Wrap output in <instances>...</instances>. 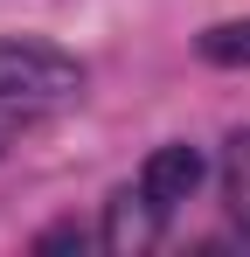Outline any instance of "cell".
<instances>
[{"instance_id":"obj_1","label":"cell","mask_w":250,"mask_h":257,"mask_svg":"<svg viewBox=\"0 0 250 257\" xmlns=\"http://www.w3.org/2000/svg\"><path fill=\"white\" fill-rule=\"evenodd\" d=\"M83 63L56 42L35 35H7L0 42V104H49V97H77Z\"/></svg>"},{"instance_id":"obj_2","label":"cell","mask_w":250,"mask_h":257,"mask_svg":"<svg viewBox=\"0 0 250 257\" xmlns=\"http://www.w3.org/2000/svg\"><path fill=\"white\" fill-rule=\"evenodd\" d=\"M202 174H208L202 146L174 139V146H153V153H146V167H139V188H146L160 209H174V202H188V195L202 188Z\"/></svg>"},{"instance_id":"obj_3","label":"cell","mask_w":250,"mask_h":257,"mask_svg":"<svg viewBox=\"0 0 250 257\" xmlns=\"http://www.w3.org/2000/svg\"><path fill=\"white\" fill-rule=\"evenodd\" d=\"M160 202L139 188V195H111L104 202V250L111 257H132V250H153V236H160Z\"/></svg>"},{"instance_id":"obj_4","label":"cell","mask_w":250,"mask_h":257,"mask_svg":"<svg viewBox=\"0 0 250 257\" xmlns=\"http://www.w3.org/2000/svg\"><path fill=\"white\" fill-rule=\"evenodd\" d=\"M195 49H202V63H215V70H250V14H243V21H215V28H202Z\"/></svg>"},{"instance_id":"obj_5","label":"cell","mask_w":250,"mask_h":257,"mask_svg":"<svg viewBox=\"0 0 250 257\" xmlns=\"http://www.w3.org/2000/svg\"><path fill=\"white\" fill-rule=\"evenodd\" d=\"M222 181H229V209L250 222V132L229 139V160H222Z\"/></svg>"},{"instance_id":"obj_6","label":"cell","mask_w":250,"mask_h":257,"mask_svg":"<svg viewBox=\"0 0 250 257\" xmlns=\"http://www.w3.org/2000/svg\"><path fill=\"white\" fill-rule=\"evenodd\" d=\"M35 250H42V257H49V250H83V229H77V222H56V229L42 236Z\"/></svg>"},{"instance_id":"obj_7","label":"cell","mask_w":250,"mask_h":257,"mask_svg":"<svg viewBox=\"0 0 250 257\" xmlns=\"http://www.w3.org/2000/svg\"><path fill=\"white\" fill-rule=\"evenodd\" d=\"M243 229H250V222H243Z\"/></svg>"}]
</instances>
